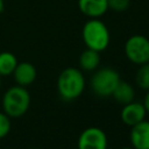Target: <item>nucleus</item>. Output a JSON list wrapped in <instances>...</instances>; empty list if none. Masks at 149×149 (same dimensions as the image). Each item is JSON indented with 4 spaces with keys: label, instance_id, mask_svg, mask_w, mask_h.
I'll list each match as a JSON object with an SVG mask.
<instances>
[{
    "label": "nucleus",
    "instance_id": "f257e3e1",
    "mask_svg": "<svg viewBox=\"0 0 149 149\" xmlns=\"http://www.w3.org/2000/svg\"><path fill=\"white\" fill-rule=\"evenodd\" d=\"M85 88V78L83 73L76 68L64 69L57 79L58 94L64 100L77 99Z\"/></svg>",
    "mask_w": 149,
    "mask_h": 149
},
{
    "label": "nucleus",
    "instance_id": "f03ea898",
    "mask_svg": "<svg viewBox=\"0 0 149 149\" xmlns=\"http://www.w3.org/2000/svg\"><path fill=\"white\" fill-rule=\"evenodd\" d=\"M30 106V94L24 86H12L2 97V109L9 118H19L26 114Z\"/></svg>",
    "mask_w": 149,
    "mask_h": 149
},
{
    "label": "nucleus",
    "instance_id": "7ed1b4c3",
    "mask_svg": "<svg viewBox=\"0 0 149 149\" xmlns=\"http://www.w3.org/2000/svg\"><path fill=\"white\" fill-rule=\"evenodd\" d=\"M86 48L104 51L109 44V31L107 26L99 19H90L85 22L81 31Z\"/></svg>",
    "mask_w": 149,
    "mask_h": 149
},
{
    "label": "nucleus",
    "instance_id": "20e7f679",
    "mask_svg": "<svg viewBox=\"0 0 149 149\" xmlns=\"http://www.w3.org/2000/svg\"><path fill=\"white\" fill-rule=\"evenodd\" d=\"M121 78L112 68H102L94 72L91 79L92 91L99 97H111Z\"/></svg>",
    "mask_w": 149,
    "mask_h": 149
},
{
    "label": "nucleus",
    "instance_id": "39448f33",
    "mask_svg": "<svg viewBox=\"0 0 149 149\" xmlns=\"http://www.w3.org/2000/svg\"><path fill=\"white\" fill-rule=\"evenodd\" d=\"M127 58L137 65L149 62V40L143 35H133L125 43Z\"/></svg>",
    "mask_w": 149,
    "mask_h": 149
},
{
    "label": "nucleus",
    "instance_id": "423d86ee",
    "mask_svg": "<svg viewBox=\"0 0 149 149\" xmlns=\"http://www.w3.org/2000/svg\"><path fill=\"white\" fill-rule=\"evenodd\" d=\"M107 136L105 132L98 127H88L84 129L78 137V149H106Z\"/></svg>",
    "mask_w": 149,
    "mask_h": 149
},
{
    "label": "nucleus",
    "instance_id": "0eeeda50",
    "mask_svg": "<svg viewBox=\"0 0 149 149\" xmlns=\"http://www.w3.org/2000/svg\"><path fill=\"white\" fill-rule=\"evenodd\" d=\"M146 114H147V111H146L143 104L132 101L129 104L123 105L120 116L125 125L132 127V126L143 121L146 118Z\"/></svg>",
    "mask_w": 149,
    "mask_h": 149
},
{
    "label": "nucleus",
    "instance_id": "6e6552de",
    "mask_svg": "<svg viewBox=\"0 0 149 149\" xmlns=\"http://www.w3.org/2000/svg\"><path fill=\"white\" fill-rule=\"evenodd\" d=\"M130 142L134 149H149V121H141L132 126Z\"/></svg>",
    "mask_w": 149,
    "mask_h": 149
},
{
    "label": "nucleus",
    "instance_id": "1a4fd4ad",
    "mask_svg": "<svg viewBox=\"0 0 149 149\" xmlns=\"http://www.w3.org/2000/svg\"><path fill=\"white\" fill-rule=\"evenodd\" d=\"M79 10L90 19H99L108 9L107 0H78Z\"/></svg>",
    "mask_w": 149,
    "mask_h": 149
},
{
    "label": "nucleus",
    "instance_id": "9d476101",
    "mask_svg": "<svg viewBox=\"0 0 149 149\" xmlns=\"http://www.w3.org/2000/svg\"><path fill=\"white\" fill-rule=\"evenodd\" d=\"M13 76H14V79L17 85L26 87L35 81L37 71H36V68L31 63L21 62V63H17V65L13 72Z\"/></svg>",
    "mask_w": 149,
    "mask_h": 149
},
{
    "label": "nucleus",
    "instance_id": "9b49d317",
    "mask_svg": "<svg viewBox=\"0 0 149 149\" xmlns=\"http://www.w3.org/2000/svg\"><path fill=\"white\" fill-rule=\"evenodd\" d=\"M111 97H113L119 104L126 105V104L134 101L135 91H134V87L129 83L120 80V83L118 84V86L115 87Z\"/></svg>",
    "mask_w": 149,
    "mask_h": 149
},
{
    "label": "nucleus",
    "instance_id": "f8f14e48",
    "mask_svg": "<svg viewBox=\"0 0 149 149\" xmlns=\"http://www.w3.org/2000/svg\"><path fill=\"white\" fill-rule=\"evenodd\" d=\"M100 64L99 51L86 48L79 56V65L85 71H94Z\"/></svg>",
    "mask_w": 149,
    "mask_h": 149
},
{
    "label": "nucleus",
    "instance_id": "ddd939ff",
    "mask_svg": "<svg viewBox=\"0 0 149 149\" xmlns=\"http://www.w3.org/2000/svg\"><path fill=\"white\" fill-rule=\"evenodd\" d=\"M17 63L19 62L14 54H12L9 51L0 52V76L13 74Z\"/></svg>",
    "mask_w": 149,
    "mask_h": 149
},
{
    "label": "nucleus",
    "instance_id": "4468645a",
    "mask_svg": "<svg viewBox=\"0 0 149 149\" xmlns=\"http://www.w3.org/2000/svg\"><path fill=\"white\" fill-rule=\"evenodd\" d=\"M135 81L140 88L149 90V62L140 65L135 76Z\"/></svg>",
    "mask_w": 149,
    "mask_h": 149
},
{
    "label": "nucleus",
    "instance_id": "2eb2a0df",
    "mask_svg": "<svg viewBox=\"0 0 149 149\" xmlns=\"http://www.w3.org/2000/svg\"><path fill=\"white\" fill-rule=\"evenodd\" d=\"M10 120L5 112H0V139L5 137L10 130Z\"/></svg>",
    "mask_w": 149,
    "mask_h": 149
},
{
    "label": "nucleus",
    "instance_id": "dca6fc26",
    "mask_svg": "<svg viewBox=\"0 0 149 149\" xmlns=\"http://www.w3.org/2000/svg\"><path fill=\"white\" fill-rule=\"evenodd\" d=\"M107 1H108V9H112L114 12H123L130 5V0H107Z\"/></svg>",
    "mask_w": 149,
    "mask_h": 149
},
{
    "label": "nucleus",
    "instance_id": "f3484780",
    "mask_svg": "<svg viewBox=\"0 0 149 149\" xmlns=\"http://www.w3.org/2000/svg\"><path fill=\"white\" fill-rule=\"evenodd\" d=\"M143 106H144V108H146L147 113H149V90H148V92H147V94H146V97H144Z\"/></svg>",
    "mask_w": 149,
    "mask_h": 149
},
{
    "label": "nucleus",
    "instance_id": "a211bd4d",
    "mask_svg": "<svg viewBox=\"0 0 149 149\" xmlns=\"http://www.w3.org/2000/svg\"><path fill=\"white\" fill-rule=\"evenodd\" d=\"M3 8H5V2H3V0H0V14L2 13Z\"/></svg>",
    "mask_w": 149,
    "mask_h": 149
},
{
    "label": "nucleus",
    "instance_id": "6ab92c4d",
    "mask_svg": "<svg viewBox=\"0 0 149 149\" xmlns=\"http://www.w3.org/2000/svg\"><path fill=\"white\" fill-rule=\"evenodd\" d=\"M121 149H134V148H133V147H132V148H130V147H123V148H121Z\"/></svg>",
    "mask_w": 149,
    "mask_h": 149
},
{
    "label": "nucleus",
    "instance_id": "aec40b11",
    "mask_svg": "<svg viewBox=\"0 0 149 149\" xmlns=\"http://www.w3.org/2000/svg\"><path fill=\"white\" fill-rule=\"evenodd\" d=\"M0 86H1V76H0Z\"/></svg>",
    "mask_w": 149,
    "mask_h": 149
},
{
    "label": "nucleus",
    "instance_id": "412c9836",
    "mask_svg": "<svg viewBox=\"0 0 149 149\" xmlns=\"http://www.w3.org/2000/svg\"><path fill=\"white\" fill-rule=\"evenodd\" d=\"M33 149H37V148H33Z\"/></svg>",
    "mask_w": 149,
    "mask_h": 149
}]
</instances>
